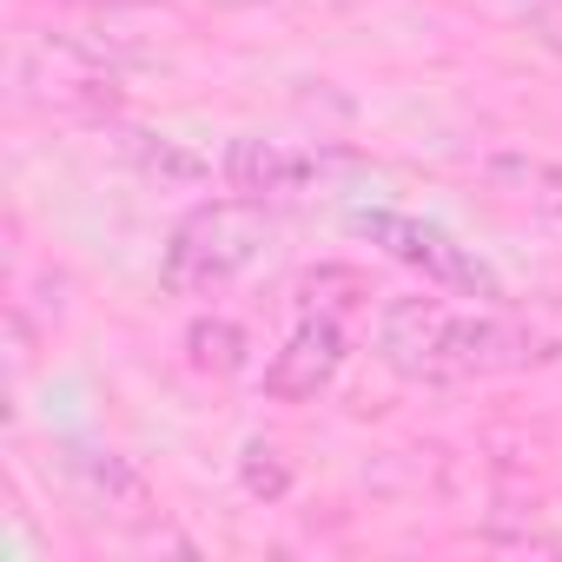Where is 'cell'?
<instances>
[{
	"label": "cell",
	"mask_w": 562,
	"mask_h": 562,
	"mask_svg": "<svg viewBox=\"0 0 562 562\" xmlns=\"http://www.w3.org/2000/svg\"><path fill=\"white\" fill-rule=\"evenodd\" d=\"M378 358L404 384H476V378H516L529 364H549L555 345L496 305L457 312L443 299H391L378 312Z\"/></svg>",
	"instance_id": "cell-1"
},
{
	"label": "cell",
	"mask_w": 562,
	"mask_h": 562,
	"mask_svg": "<svg viewBox=\"0 0 562 562\" xmlns=\"http://www.w3.org/2000/svg\"><path fill=\"white\" fill-rule=\"evenodd\" d=\"M271 251V212L265 199H205L192 205L172 238H166V258H159V285L172 299H205V292H225Z\"/></svg>",
	"instance_id": "cell-2"
},
{
	"label": "cell",
	"mask_w": 562,
	"mask_h": 562,
	"mask_svg": "<svg viewBox=\"0 0 562 562\" xmlns=\"http://www.w3.org/2000/svg\"><path fill=\"white\" fill-rule=\"evenodd\" d=\"M113 100H120V74L87 41H60V34L21 41V54H14V106L60 113V120H93V113H113Z\"/></svg>",
	"instance_id": "cell-3"
},
{
	"label": "cell",
	"mask_w": 562,
	"mask_h": 562,
	"mask_svg": "<svg viewBox=\"0 0 562 562\" xmlns=\"http://www.w3.org/2000/svg\"><path fill=\"white\" fill-rule=\"evenodd\" d=\"M351 232L371 238L384 258L424 271L430 285H443V292H463V299H483V305L503 299V278L490 271V258H476V245H457L443 225H430V218H417V212L364 205V212H351Z\"/></svg>",
	"instance_id": "cell-4"
},
{
	"label": "cell",
	"mask_w": 562,
	"mask_h": 562,
	"mask_svg": "<svg viewBox=\"0 0 562 562\" xmlns=\"http://www.w3.org/2000/svg\"><path fill=\"white\" fill-rule=\"evenodd\" d=\"M60 476H67V496L93 516V522H106V529H153L159 522V496H153V483L120 457V450H106V443H60Z\"/></svg>",
	"instance_id": "cell-5"
},
{
	"label": "cell",
	"mask_w": 562,
	"mask_h": 562,
	"mask_svg": "<svg viewBox=\"0 0 562 562\" xmlns=\"http://www.w3.org/2000/svg\"><path fill=\"white\" fill-rule=\"evenodd\" d=\"M345 318H318L299 312V331L271 351L265 364V397L271 404H312L318 391H331V378L345 371Z\"/></svg>",
	"instance_id": "cell-6"
},
{
	"label": "cell",
	"mask_w": 562,
	"mask_h": 562,
	"mask_svg": "<svg viewBox=\"0 0 562 562\" xmlns=\"http://www.w3.org/2000/svg\"><path fill=\"white\" fill-rule=\"evenodd\" d=\"M218 172H225V186H232V192H245V199H285V192H305L312 179H325V153L245 133V139H232V146H225Z\"/></svg>",
	"instance_id": "cell-7"
},
{
	"label": "cell",
	"mask_w": 562,
	"mask_h": 562,
	"mask_svg": "<svg viewBox=\"0 0 562 562\" xmlns=\"http://www.w3.org/2000/svg\"><path fill=\"white\" fill-rule=\"evenodd\" d=\"M476 179H483L496 199L522 205V212L562 218V166H555V159H536V153H490V159H476Z\"/></svg>",
	"instance_id": "cell-8"
},
{
	"label": "cell",
	"mask_w": 562,
	"mask_h": 562,
	"mask_svg": "<svg viewBox=\"0 0 562 562\" xmlns=\"http://www.w3.org/2000/svg\"><path fill=\"white\" fill-rule=\"evenodd\" d=\"M113 146H120L146 179H159V186H199V179H205V159H199V153H186V146H179V139H166V133L120 126V133H113Z\"/></svg>",
	"instance_id": "cell-9"
},
{
	"label": "cell",
	"mask_w": 562,
	"mask_h": 562,
	"mask_svg": "<svg viewBox=\"0 0 562 562\" xmlns=\"http://www.w3.org/2000/svg\"><path fill=\"white\" fill-rule=\"evenodd\" d=\"M186 364L199 378H238L245 371V331L232 318H192L186 331Z\"/></svg>",
	"instance_id": "cell-10"
},
{
	"label": "cell",
	"mask_w": 562,
	"mask_h": 562,
	"mask_svg": "<svg viewBox=\"0 0 562 562\" xmlns=\"http://www.w3.org/2000/svg\"><path fill=\"white\" fill-rule=\"evenodd\" d=\"M364 299H371V285H364V271H351V265H318L299 285V312H318V318H351Z\"/></svg>",
	"instance_id": "cell-11"
},
{
	"label": "cell",
	"mask_w": 562,
	"mask_h": 562,
	"mask_svg": "<svg viewBox=\"0 0 562 562\" xmlns=\"http://www.w3.org/2000/svg\"><path fill=\"white\" fill-rule=\"evenodd\" d=\"M238 483L251 490V496H265V503H278L292 490V470H285V457H278V443H245V457H238Z\"/></svg>",
	"instance_id": "cell-12"
},
{
	"label": "cell",
	"mask_w": 562,
	"mask_h": 562,
	"mask_svg": "<svg viewBox=\"0 0 562 562\" xmlns=\"http://www.w3.org/2000/svg\"><path fill=\"white\" fill-rule=\"evenodd\" d=\"M522 27H529L549 54H562V0H542V8H529V14H522Z\"/></svg>",
	"instance_id": "cell-13"
},
{
	"label": "cell",
	"mask_w": 562,
	"mask_h": 562,
	"mask_svg": "<svg viewBox=\"0 0 562 562\" xmlns=\"http://www.w3.org/2000/svg\"><path fill=\"white\" fill-rule=\"evenodd\" d=\"M205 8H258V0H205Z\"/></svg>",
	"instance_id": "cell-14"
}]
</instances>
